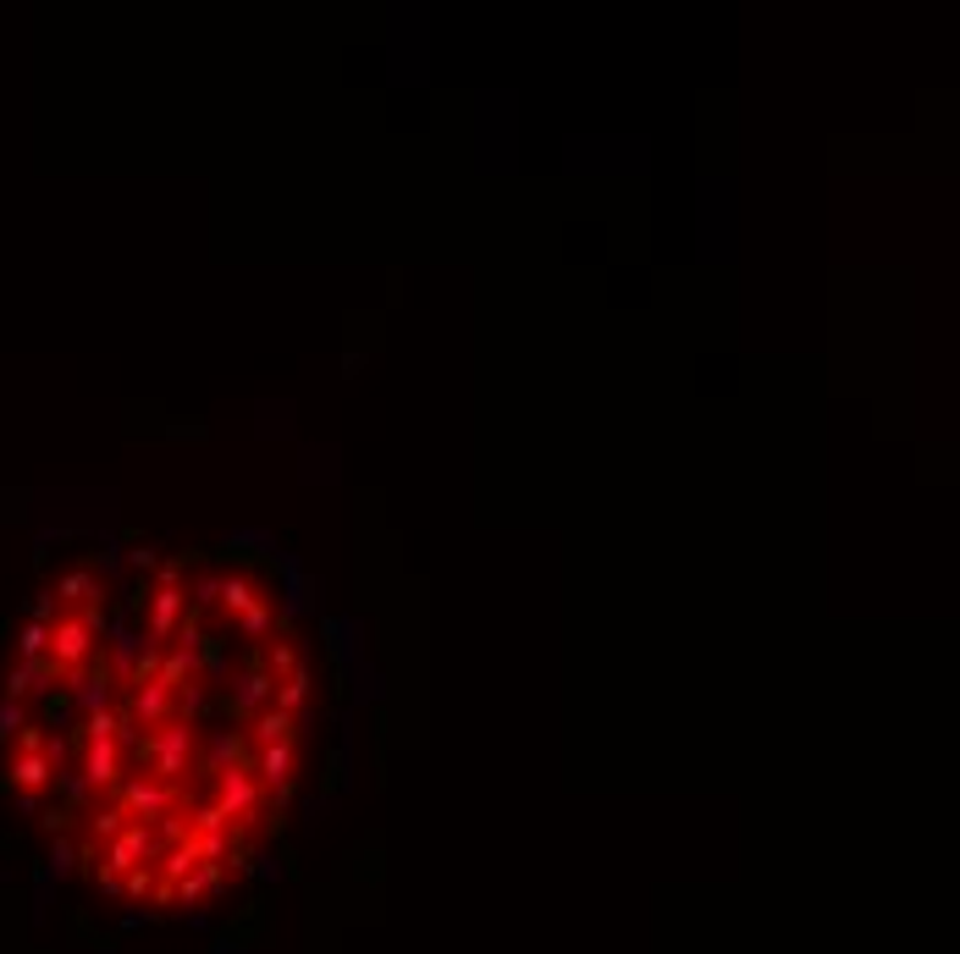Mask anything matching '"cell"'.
<instances>
[{"label":"cell","mask_w":960,"mask_h":954,"mask_svg":"<svg viewBox=\"0 0 960 954\" xmlns=\"http://www.w3.org/2000/svg\"><path fill=\"white\" fill-rule=\"evenodd\" d=\"M127 761H138L149 778H160V784H189L194 767H199V734H194V723L171 718V723L149 729V734L127 750Z\"/></svg>","instance_id":"obj_1"},{"label":"cell","mask_w":960,"mask_h":954,"mask_svg":"<svg viewBox=\"0 0 960 954\" xmlns=\"http://www.w3.org/2000/svg\"><path fill=\"white\" fill-rule=\"evenodd\" d=\"M183 613H189V590H183V558H166V563L155 568V585H149V607H144V629H149V640H155V646H166V640H171V629L183 624Z\"/></svg>","instance_id":"obj_2"},{"label":"cell","mask_w":960,"mask_h":954,"mask_svg":"<svg viewBox=\"0 0 960 954\" xmlns=\"http://www.w3.org/2000/svg\"><path fill=\"white\" fill-rule=\"evenodd\" d=\"M117 806L127 817H144L149 828H160V822H171L189 806V790L183 784H160V778H149V772H133V778L117 784Z\"/></svg>","instance_id":"obj_3"},{"label":"cell","mask_w":960,"mask_h":954,"mask_svg":"<svg viewBox=\"0 0 960 954\" xmlns=\"http://www.w3.org/2000/svg\"><path fill=\"white\" fill-rule=\"evenodd\" d=\"M216 806L227 811V822H232L238 833H248V828L259 822V811H266V790H259V778L248 772V761L216 772Z\"/></svg>","instance_id":"obj_4"},{"label":"cell","mask_w":960,"mask_h":954,"mask_svg":"<svg viewBox=\"0 0 960 954\" xmlns=\"http://www.w3.org/2000/svg\"><path fill=\"white\" fill-rule=\"evenodd\" d=\"M95 629H89V619H83V607H72V613H61L56 624H50V651H45V662L56 668V673H77V668H89L95 662Z\"/></svg>","instance_id":"obj_5"},{"label":"cell","mask_w":960,"mask_h":954,"mask_svg":"<svg viewBox=\"0 0 960 954\" xmlns=\"http://www.w3.org/2000/svg\"><path fill=\"white\" fill-rule=\"evenodd\" d=\"M271 689H277V678L266 673V662H259V651L238 668V673H227V689H221V707H227V718H238V723H248L254 712H266L271 707Z\"/></svg>","instance_id":"obj_6"},{"label":"cell","mask_w":960,"mask_h":954,"mask_svg":"<svg viewBox=\"0 0 960 954\" xmlns=\"http://www.w3.org/2000/svg\"><path fill=\"white\" fill-rule=\"evenodd\" d=\"M155 828L149 822H127L111 844H106V855H100V872H111V878H127L133 866H144V860H155Z\"/></svg>","instance_id":"obj_7"},{"label":"cell","mask_w":960,"mask_h":954,"mask_svg":"<svg viewBox=\"0 0 960 954\" xmlns=\"http://www.w3.org/2000/svg\"><path fill=\"white\" fill-rule=\"evenodd\" d=\"M127 767V750L117 745V739H95V745H83V761H77V778L89 784L95 795H117V784H122V772Z\"/></svg>","instance_id":"obj_8"},{"label":"cell","mask_w":960,"mask_h":954,"mask_svg":"<svg viewBox=\"0 0 960 954\" xmlns=\"http://www.w3.org/2000/svg\"><path fill=\"white\" fill-rule=\"evenodd\" d=\"M282 563V624H293V619H304V613H315V596H320V579L293 558V552H282L277 558Z\"/></svg>","instance_id":"obj_9"},{"label":"cell","mask_w":960,"mask_h":954,"mask_svg":"<svg viewBox=\"0 0 960 954\" xmlns=\"http://www.w3.org/2000/svg\"><path fill=\"white\" fill-rule=\"evenodd\" d=\"M248 772L259 778V790H288L299 784V739H282V745H259V756L248 761Z\"/></svg>","instance_id":"obj_10"},{"label":"cell","mask_w":960,"mask_h":954,"mask_svg":"<svg viewBox=\"0 0 960 954\" xmlns=\"http://www.w3.org/2000/svg\"><path fill=\"white\" fill-rule=\"evenodd\" d=\"M66 684H72V707H77L83 718H95V712L111 707V668H106V662H89V668L66 673Z\"/></svg>","instance_id":"obj_11"},{"label":"cell","mask_w":960,"mask_h":954,"mask_svg":"<svg viewBox=\"0 0 960 954\" xmlns=\"http://www.w3.org/2000/svg\"><path fill=\"white\" fill-rule=\"evenodd\" d=\"M320 635H326V651H331V662H337V673H354L360 662H365V629H360V619H320Z\"/></svg>","instance_id":"obj_12"},{"label":"cell","mask_w":960,"mask_h":954,"mask_svg":"<svg viewBox=\"0 0 960 954\" xmlns=\"http://www.w3.org/2000/svg\"><path fill=\"white\" fill-rule=\"evenodd\" d=\"M100 635H111V678H122V684H127V673H133V662H138L144 640L127 629V619H122V613H111Z\"/></svg>","instance_id":"obj_13"},{"label":"cell","mask_w":960,"mask_h":954,"mask_svg":"<svg viewBox=\"0 0 960 954\" xmlns=\"http://www.w3.org/2000/svg\"><path fill=\"white\" fill-rule=\"evenodd\" d=\"M309 696H315V673H309V668H293L288 678H277V689H271V707H277V712H288V718H299V712L309 707Z\"/></svg>","instance_id":"obj_14"},{"label":"cell","mask_w":960,"mask_h":954,"mask_svg":"<svg viewBox=\"0 0 960 954\" xmlns=\"http://www.w3.org/2000/svg\"><path fill=\"white\" fill-rule=\"evenodd\" d=\"M248 734H254V745H282V739H299V718L266 707V712L248 718Z\"/></svg>","instance_id":"obj_15"},{"label":"cell","mask_w":960,"mask_h":954,"mask_svg":"<svg viewBox=\"0 0 960 954\" xmlns=\"http://www.w3.org/2000/svg\"><path fill=\"white\" fill-rule=\"evenodd\" d=\"M232 624H238V635H243V640H266V635L277 629V607H271V596H254V601L243 607V613H238Z\"/></svg>","instance_id":"obj_16"},{"label":"cell","mask_w":960,"mask_h":954,"mask_svg":"<svg viewBox=\"0 0 960 954\" xmlns=\"http://www.w3.org/2000/svg\"><path fill=\"white\" fill-rule=\"evenodd\" d=\"M160 855V883H183L194 866H199V849H194V833L183 839V844H166V849H155Z\"/></svg>","instance_id":"obj_17"},{"label":"cell","mask_w":960,"mask_h":954,"mask_svg":"<svg viewBox=\"0 0 960 954\" xmlns=\"http://www.w3.org/2000/svg\"><path fill=\"white\" fill-rule=\"evenodd\" d=\"M56 596H61L66 607H95L106 590H100V574H89V568H72V574H61Z\"/></svg>","instance_id":"obj_18"},{"label":"cell","mask_w":960,"mask_h":954,"mask_svg":"<svg viewBox=\"0 0 960 954\" xmlns=\"http://www.w3.org/2000/svg\"><path fill=\"white\" fill-rule=\"evenodd\" d=\"M254 596H259V585H254L248 574H238V568H232V574H221V590H216V607H221V613H227V619H238V613H243V607H248Z\"/></svg>","instance_id":"obj_19"},{"label":"cell","mask_w":960,"mask_h":954,"mask_svg":"<svg viewBox=\"0 0 960 954\" xmlns=\"http://www.w3.org/2000/svg\"><path fill=\"white\" fill-rule=\"evenodd\" d=\"M248 756H243V739L232 734V729H221L216 739H210V750H205V772H227V767H243Z\"/></svg>","instance_id":"obj_20"},{"label":"cell","mask_w":960,"mask_h":954,"mask_svg":"<svg viewBox=\"0 0 960 954\" xmlns=\"http://www.w3.org/2000/svg\"><path fill=\"white\" fill-rule=\"evenodd\" d=\"M205 712H210V689H205L199 678H194V684H183V689H178V718L199 729V718H205Z\"/></svg>","instance_id":"obj_21"},{"label":"cell","mask_w":960,"mask_h":954,"mask_svg":"<svg viewBox=\"0 0 960 954\" xmlns=\"http://www.w3.org/2000/svg\"><path fill=\"white\" fill-rule=\"evenodd\" d=\"M122 828H127V811H122L117 800H111V806H89V833H95V839H106V844H111Z\"/></svg>","instance_id":"obj_22"},{"label":"cell","mask_w":960,"mask_h":954,"mask_svg":"<svg viewBox=\"0 0 960 954\" xmlns=\"http://www.w3.org/2000/svg\"><path fill=\"white\" fill-rule=\"evenodd\" d=\"M221 552H271V558H277V536H271V530H232V536L221 541Z\"/></svg>","instance_id":"obj_23"},{"label":"cell","mask_w":960,"mask_h":954,"mask_svg":"<svg viewBox=\"0 0 960 954\" xmlns=\"http://www.w3.org/2000/svg\"><path fill=\"white\" fill-rule=\"evenodd\" d=\"M232 822H227V811L216 806V800H199L194 811H189V833H227Z\"/></svg>","instance_id":"obj_24"},{"label":"cell","mask_w":960,"mask_h":954,"mask_svg":"<svg viewBox=\"0 0 960 954\" xmlns=\"http://www.w3.org/2000/svg\"><path fill=\"white\" fill-rule=\"evenodd\" d=\"M354 696H360V701H381V696H387V678H381V668H370V662H360V668H354Z\"/></svg>","instance_id":"obj_25"},{"label":"cell","mask_w":960,"mask_h":954,"mask_svg":"<svg viewBox=\"0 0 960 954\" xmlns=\"http://www.w3.org/2000/svg\"><path fill=\"white\" fill-rule=\"evenodd\" d=\"M17 651H23V662H39V657L50 651V624H34V619H28V629H23Z\"/></svg>","instance_id":"obj_26"},{"label":"cell","mask_w":960,"mask_h":954,"mask_svg":"<svg viewBox=\"0 0 960 954\" xmlns=\"http://www.w3.org/2000/svg\"><path fill=\"white\" fill-rule=\"evenodd\" d=\"M331 811H337V795H315V800L304 806V828H309V833H320V822H326Z\"/></svg>","instance_id":"obj_27"},{"label":"cell","mask_w":960,"mask_h":954,"mask_svg":"<svg viewBox=\"0 0 960 954\" xmlns=\"http://www.w3.org/2000/svg\"><path fill=\"white\" fill-rule=\"evenodd\" d=\"M122 563H133V568H138V574H155V568H160V552H155V547H149V541H138V547H133V552H122Z\"/></svg>","instance_id":"obj_28"},{"label":"cell","mask_w":960,"mask_h":954,"mask_svg":"<svg viewBox=\"0 0 960 954\" xmlns=\"http://www.w3.org/2000/svg\"><path fill=\"white\" fill-rule=\"evenodd\" d=\"M149 889H155V872H149V866H133V872L122 878V894H133V900L149 894Z\"/></svg>","instance_id":"obj_29"},{"label":"cell","mask_w":960,"mask_h":954,"mask_svg":"<svg viewBox=\"0 0 960 954\" xmlns=\"http://www.w3.org/2000/svg\"><path fill=\"white\" fill-rule=\"evenodd\" d=\"M248 872H254L259 883H282V878H288V866H282V860H259V855H254Z\"/></svg>","instance_id":"obj_30"},{"label":"cell","mask_w":960,"mask_h":954,"mask_svg":"<svg viewBox=\"0 0 960 954\" xmlns=\"http://www.w3.org/2000/svg\"><path fill=\"white\" fill-rule=\"evenodd\" d=\"M17 729H23V707H17V701H7V707H0V739L17 734Z\"/></svg>","instance_id":"obj_31"},{"label":"cell","mask_w":960,"mask_h":954,"mask_svg":"<svg viewBox=\"0 0 960 954\" xmlns=\"http://www.w3.org/2000/svg\"><path fill=\"white\" fill-rule=\"evenodd\" d=\"M178 921H189L194 932H210V910H199V905H194V910H178Z\"/></svg>","instance_id":"obj_32"},{"label":"cell","mask_w":960,"mask_h":954,"mask_svg":"<svg viewBox=\"0 0 960 954\" xmlns=\"http://www.w3.org/2000/svg\"><path fill=\"white\" fill-rule=\"evenodd\" d=\"M149 921H160V916H155V910H127V916H122L127 932H138V927H149Z\"/></svg>","instance_id":"obj_33"},{"label":"cell","mask_w":960,"mask_h":954,"mask_svg":"<svg viewBox=\"0 0 960 954\" xmlns=\"http://www.w3.org/2000/svg\"><path fill=\"white\" fill-rule=\"evenodd\" d=\"M210 954H254V949H248V943H232V938H216Z\"/></svg>","instance_id":"obj_34"},{"label":"cell","mask_w":960,"mask_h":954,"mask_svg":"<svg viewBox=\"0 0 960 954\" xmlns=\"http://www.w3.org/2000/svg\"><path fill=\"white\" fill-rule=\"evenodd\" d=\"M342 370H348V376L365 370V354H360V348H348V354H342Z\"/></svg>","instance_id":"obj_35"}]
</instances>
